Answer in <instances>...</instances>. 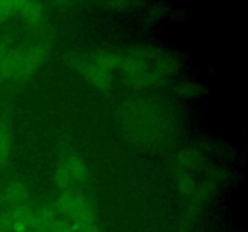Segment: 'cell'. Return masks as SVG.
I'll list each match as a JSON object with an SVG mask.
<instances>
[{
    "instance_id": "cell-1",
    "label": "cell",
    "mask_w": 248,
    "mask_h": 232,
    "mask_svg": "<svg viewBox=\"0 0 248 232\" xmlns=\"http://www.w3.org/2000/svg\"><path fill=\"white\" fill-rule=\"evenodd\" d=\"M57 209L69 217L72 221L94 219L90 202L85 196L77 192H64L57 201Z\"/></svg>"
},
{
    "instance_id": "cell-2",
    "label": "cell",
    "mask_w": 248,
    "mask_h": 232,
    "mask_svg": "<svg viewBox=\"0 0 248 232\" xmlns=\"http://www.w3.org/2000/svg\"><path fill=\"white\" fill-rule=\"evenodd\" d=\"M87 175V169L84 162L78 157H69L58 167L55 173L56 186L67 190L74 183L84 181Z\"/></svg>"
},
{
    "instance_id": "cell-3",
    "label": "cell",
    "mask_w": 248,
    "mask_h": 232,
    "mask_svg": "<svg viewBox=\"0 0 248 232\" xmlns=\"http://www.w3.org/2000/svg\"><path fill=\"white\" fill-rule=\"evenodd\" d=\"M46 56V51L43 46L33 45L28 48L19 50L18 63L15 72V79L23 80L33 74L44 62Z\"/></svg>"
},
{
    "instance_id": "cell-4",
    "label": "cell",
    "mask_w": 248,
    "mask_h": 232,
    "mask_svg": "<svg viewBox=\"0 0 248 232\" xmlns=\"http://www.w3.org/2000/svg\"><path fill=\"white\" fill-rule=\"evenodd\" d=\"M77 69L80 70L81 74L97 88L106 91L110 87V72L98 67L91 57L77 59Z\"/></svg>"
},
{
    "instance_id": "cell-5",
    "label": "cell",
    "mask_w": 248,
    "mask_h": 232,
    "mask_svg": "<svg viewBox=\"0 0 248 232\" xmlns=\"http://www.w3.org/2000/svg\"><path fill=\"white\" fill-rule=\"evenodd\" d=\"M11 217L12 229L11 232H27L31 229V218H33V210L26 204L12 207L9 210Z\"/></svg>"
},
{
    "instance_id": "cell-6",
    "label": "cell",
    "mask_w": 248,
    "mask_h": 232,
    "mask_svg": "<svg viewBox=\"0 0 248 232\" xmlns=\"http://www.w3.org/2000/svg\"><path fill=\"white\" fill-rule=\"evenodd\" d=\"M28 198V190L26 186L21 183V181H11L7 184L5 188L4 192H2V200L5 203L12 205V207H17V205L23 204Z\"/></svg>"
},
{
    "instance_id": "cell-7",
    "label": "cell",
    "mask_w": 248,
    "mask_h": 232,
    "mask_svg": "<svg viewBox=\"0 0 248 232\" xmlns=\"http://www.w3.org/2000/svg\"><path fill=\"white\" fill-rule=\"evenodd\" d=\"M57 219V214H56V210L52 207H46L40 208L36 212L33 213V218H31V229H36V230H45L48 231L51 225L53 224V221Z\"/></svg>"
},
{
    "instance_id": "cell-8",
    "label": "cell",
    "mask_w": 248,
    "mask_h": 232,
    "mask_svg": "<svg viewBox=\"0 0 248 232\" xmlns=\"http://www.w3.org/2000/svg\"><path fill=\"white\" fill-rule=\"evenodd\" d=\"M17 12L33 26L39 24L43 19V6L39 1H18Z\"/></svg>"
},
{
    "instance_id": "cell-9",
    "label": "cell",
    "mask_w": 248,
    "mask_h": 232,
    "mask_svg": "<svg viewBox=\"0 0 248 232\" xmlns=\"http://www.w3.org/2000/svg\"><path fill=\"white\" fill-rule=\"evenodd\" d=\"M11 149V140H10L9 130L0 126V166L6 162Z\"/></svg>"
},
{
    "instance_id": "cell-10",
    "label": "cell",
    "mask_w": 248,
    "mask_h": 232,
    "mask_svg": "<svg viewBox=\"0 0 248 232\" xmlns=\"http://www.w3.org/2000/svg\"><path fill=\"white\" fill-rule=\"evenodd\" d=\"M18 10V1L15 0H0V21L9 18Z\"/></svg>"
},
{
    "instance_id": "cell-11",
    "label": "cell",
    "mask_w": 248,
    "mask_h": 232,
    "mask_svg": "<svg viewBox=\"0 0 248 232\" xmlns=\"http://www.w3.org/2000/svg\"><path fill=\"white\" fill-rule=\"evenodd\" d=\"M73 232H99L94 219L79 220V221H72Z\"/></svg>"
},
{
    "instance_id": "cell-12",
    "label": "cell",
    "mask_w": 248,
    "mask_h": 232,
    "mask_svg": "<svg viewBox=\"0 0 248 232\" xmlns=\"http://www.w3.org/2000/svg\"><path fill=\"white\" fill-rule=\"evenodd\" d=\"M48 232H73L72 221H68V220H63L57 218V219L53 221V224L50 226Z\"/></svg>"
},
{
    "instance_id": "cell-13",
    "label": "cell",
    "mask_w": 248,
    "mask_h": 232,
    "mask_svg": "<svg viewBox=\"0 0 248 232\" xmlns=\"http://www.w3.org/2000/svg\"><path fill=\"white\" fill-rule=\"evenodd\" d=\"M12 224L9 210L0 214V232H11Z\"/></svg>"
},
{
    "instance_id": "cell-14",
    "label": "cell",
    "mask_w": 248,
    "mask_h": 232,
    "mask_svg": "<svg viewBox=\"0 0 248 232\" xmlns=\"http://www.w3.org/2000/svg\"><path fill=\"white\" fill-rule=\"evenodd\" d=\"M179 186H181L182 191H184V192H189V191L193 190L194 184H193V181H191V179L189 178V176L186 175V176H183V178H181Z\"/></svg>"
},
{
    "instance_id": "cell-15",
    "label": "cell",
    "mask_w": 248,
    "mask_h": 232,
    "mask_svg": "<svg viewBox=\"0 0 248 232\" xmlns=\"http://www.w3.org/2000/svg\"><path fill=\"white\" fill-rule=\"evenodd\" d=\"M12 47H10L9 44L6 43H0V68H1L2 63H4L5 58L7 57L9 52L11 51Z\"/></svg>"
},
{
    "instance_id": "cell-16",
    "label": "cell",
    "mask_w": 248,
    "mask_h": 232,
    "mask_svg": "<svg viewBox=\"0 0 248 232\" xmlns=\"http://www.w3.org/2000/svg\"><path fill=\"white\" fill-rule=\"evenodd\" d=\"M27 232H48L45 231V230H36V229H29Z\"/></svg>"
}]
</instances>
